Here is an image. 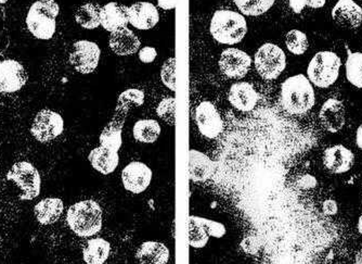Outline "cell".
Instances as JSON below:
<instances>
[{
  "label": "cell",
  "mask_w": 362,
  "mask_h": 264,
  "mask_svg": "<svg viewBox=\"0 0 362 264\" xmlns=\"http://www.w3.org/2000/svg\"><path fill=\"white\" fill-rule=\"evenodd\" d=\"M291 9L295 13H300L306 6L313 8V9H320L325 7L327 0H288Z\"/></svg>",
  "instance_id": "37"
},
{
  "label": "cell",
  "mask_w": 362,
  "mask_h": 264,
  "mask_svg": "<svg viewBox=\"0 0 362 264\" xmlns=\"http://www.w3.org/2000/svg\"><path fill=\"white\" fill-rule=\"evenodd\" d=\"M252 59L243 50L228 48L221 52L219 68L221 72L233 80H241L251 68Z\"/></svg>",
  "instance_id": "12"
},
{
  "label": "cell",
  "mask_w": 362,
  "mask_h": 264,
  "mask_svg": "<svg viewBox=\"0 0 362 264\" xmlns=\"http://www.w3.org/2000/svg\"><path fill=\"white\" fill-rule=\"evenodd\" d=\"M160 80L172 91H176V58H170L163 64Z\"/></svg>",
  "instance_id": "35"
},
{
  "label": "cell",
  "mask_w": 362,
  "mask_h": 264,
  "mask_svg": "<svg viewBox=\"0 0 362 264\" xmlns=\"http://www.w3.org/2000/svg\"><path fill=\"white\" fill-rule=\"evenodd\" d=\"M319 121L325 131L337 133L346 123V109L337 99H327L319 113Z\"/></svg>",
  "instance_id": "14"
},
{
  "label": "cell",
  "mask_w": 362,
  "mask_h": 264,
  "mask_svg": "<svg viewBox=\"0 0 362 264\" xmlns=\"http://www.w3.org/2000/svg\"><path fill=\"white\" fill-rule=\"evenodd\" d=\"M209 241V235L202 223L199 220V217H189V245L195 249L204 248Z\"/></svg>",
  "instance_id": "31"
},
{
  "label": "cell",
  "mask_w": 362,
  "mask_h": 264,
  "mask_svg": "<svg viewBox=\"0 0 362 264\" xmlns=\"http://www.w3.org/2000/svg\"><path fill=\"white\" fill-rule=\"evenodd\" d=\"M144 103V93L140 89L129 88L122 93L117 99V109H122L129 113L130 108L141 107Z\"/></svg>",
  "instance_id": "33"
},
{
  "label": "cell",
  "mask_w": 362,
  "mask_h": 264,
  "mask_svg": "<svg viewBox=\"0 0 362 264\" xmlns=\"http://www.w3.org/2000/svg\"><path fill=\"white\" fill-rule=\"evenodd\" d=\"M332 18L343 28H359L362 23V8L354 0H339L332 10Z\"/></svg>",
  "instance_id": "19"
},
{
  "label": "cell",
  "mask_w": 362,
  "mask_h": 264,
  "mask_svg": "<svg viewBox=\"0 0 362 264\" xmlns=\"http://www.w3.org/2000/svg\"><path fill=\"white\" fill-rule=\"evenodd\" d=\"M355 156L351 150L343 145L327 148L323 154V164L333 174L346 173L353 168Z\"/></svg>",
  "instance_id": "16"
},
{
  "label": "cell",
  "mask_w": 362,
  "mask_h": 264,
  "mask_svg": "<svg viewBox=\"0 0 362 264\" xmlns=\"http://www.w3.org/2000/svg\"><path fill=\"white\" fill-rule=\"evenodd\" d=\"M63 211H64L63 201L54 197L42 199L34 207L36 219L42 225H52L58 222Z\"/></svg>",
  "instance_id": "25"
},
{
  "label": "cell",
  "mask_w": 362,
  "mask_h": 264,
  "mask_svg": "<svg viewBox=\"0 0 362 264\" xmlns=\"http://www.w3.org/2000/svg\"><path fill=\"white\" fill-rule=\"evenodd\" d=\"M101 26L110 33L127 28L128 7L117 3H109L101 8Z\"/></svg>",
  "instance_id": "20"
},
{
  "label": "cell",
  "mask_w": 362,
  "mask_h": 264,
  "mask_svg": "<svg viewBox=\"0 0 362 264\" xmlns=\"http://www.w3.org/2000/svg\"><path fill=\"white\" fill-rule=\"evenodd\" d=\"M89 162L91 166L99 173L109 176L117 170L119 163V151L99 146L89 152Z\"/></svg>",
  "instance_id": "23"
},
{
  "label": "cell",
  "mask_w": 362,
  "mask_h": 264,
  "mask_svg": "<svg viewBox=\"0 0 362 264\" xmlns=\"http://www.w3.org/2000/svg\"><path fill=\"white\" fill-rule=\"evenodd\" d=\"M109 45L114 54L125 57L132 56V54L139 52L141 42L137 35L134 34L133 30L125 28L111 33Z\"/></svg>",
  "instance_id": "22"
},
{
  "label": "cell",
  "mask_w": 362,
  "mask_h": 264,
  "mask_svg": "<svg viewBox=\"0 0 362 264\" xmlns=\"http://www.w3.org/2000/svg\"><path fill=\"white\" fill-rule=\"evenodd\" d=\"M358 231H359L360 234H362V214L360 215L359 219H358Z\"/></svg>",
  "instance_id": "44"
},
{
  "label": "cell",
  "mask_w": 362,
  "mask_h": 264,
  "mask_svg": "<svg viewBox=\"0 0 362 264\" xmlns=\"http://www.w3.org/2000/svg\"><path fill=\"white\" fill-rule=\"evenodd\" d=\"M66 223L77 236H95L103 229V209L95 200L78 201L69 208Z\"/></svg>",
  "instance_id": "2"
},
{
  "label": "cell",
  "mask_w": 362,
  "mask_h": 264,
  "mask_svg": "<svg viewBox=\"0 0 362 264\" xmlns=\"http://www.w3.org/2000/svg\"><path fill=\"white\" fill-rule=\"evenodd\" d=\"M356 143H357L358 148L362 150V124L358 127L357 133H356Z\"/></svg>",
  "instance_id": "42"
},
{
  "label": "cell",
  "mask_w": 362,
  "mask_h": 264,
  "mask_svg": "<svg viewBox=\"0 0 362 264\" xmlns=\"http://www.w3.org/2000/svg\"><path fill=\"white\" fill-rule=\"evenodd\" d=\"M26 82L28 72L19 61L7 59L0 62V93H16Z\"/></svg>",
  "instance_id": "13"
},
{
  "label": "cell",
  "mask_w": 362,
  "mask_h": 264,
  "mask_svg": "<svg viewBox=\"0 0 362 264\" xmlns=\"http://www.w3.org/2000/svg\"><path fill=\"white\" fill-rule=\"evenodd\" d=\"M111 253V243L107 239L97 237L89 239L83 251V259L86 264H105Z\"/></svg>",
  "instance_id": "26"
},
{
  "label": "cell",
  "mask_w": 362,
  "mask_h": 264,
  "mask_svg": "<svg viewBox=\"0 0 362 264\" xmlns=\"http://www.w3.org/2000/svg\"><path fill=\"white\" fill-rule=\"evenodd\" d=\"M7 180L13 182L21 190L22 201L34 200L42 190V178L37 168L28 161L16 162L7 173Z\"/></svg>",
  "instance_id": "6"
},
{
  "label": "cell",
  "mask_w": 362,
  "mask_h": 264,
  "mask_svg": "<svg viewBox=\"0 0 362 264\" xmlns=\"http://www.w3.org/2000/svg\"><path fill=\"white\" fill-rule=\"evenodd\" d=\"M199 220H200L203 226L206 229L207 234H209V236L215 237V239H221V237L225 236V225L216 222V221L209 220V219H205V217H199Z\"/></svg>",
  "instance_id": "36"
},
{
  "label": "cell",
  "mask_w": 362,
  "mask_h": 264,
  "mask_svg": "<svg viewBox=\"0 0 362 264\" xmlns=\"http://www.w3.org/2000/svg\"><path fill=\"white\" fill-rule=\"evenodd\" d=\"M128 21L137 30H151L160 21V13L153 4L139 1L128 8Z\"/></svg>",
  "instance_id": "15"
},
{
  "label": "cell",
  "mask_w": 362,
  "mask_h": 264,
  "mask_svg": "<svg viewBox=\"0 0 362 264\" xmlns=\"http://www.w3.org/2000/svg\"><path fill=\"white\" fill-rule=\"evenodd\" d=\"M170 256L168 246L153 241L142 243L136 253L140 264H168Z\"/></svg>",
  "instance_id": "24"
},
{
  "label": "cell",
  "mask_w": 362,
  "mask_h": 264,
  "mask_svg": "<svg viewBox=\"0 0 362 264\" xmlns=\"http://www.w3.org/2000/svg\"><path fill=\"white\" fill-rule=\"evenodd\" d=\"M59 13L60 7L54 0L35 1L30 6L25 19L30 33L38 40H52L56 33Z\"/></svg>",
  "instance_id": "4"
},
{
  "label": "cell",
  "mask_w": 362,
  "mask_h": 264,
  "mask_svg": "<svg viewBox=\"0 0 362 264\" xmlns=\"http://www.w3.org/2000/svg\"><path fill=\"white\" fill-rule=\"evenodd\" d=\"M280 103L291 115H306L316 103L314 87L303 74L288 77L281 85Z\"/></svg>",
  "instance_id": "1"
},
{
  "label": "cell",
  "mask_w": 362,
  "mask_h": 264,
  "mask_svg": "<svg viewBox=\"0 0 362 264\" xmlns=\"http://www.w3.org/2000/svg\"><path fill=\"white\" fill-rule=\"evenodd\" d=\"M286 45L288 52L296 56L304 54L308 50V40L306 34L300 30H292L286 34Z\"/></svg>",
  "instance_id": "32"
},
{
  "label": "cell",
  "mask_w": 362,
  "mask_h": 264,
  "mask_svg": "<svg viewBox=\"0 0 362 264\" xmlns=\"http://www.w3.org/2000/svg\"><path fill=\"white\" fill-rule=\"evenodd\" d=\"M101 7L97 4L87 3L81 5L75 13V21L86 30H95L101 25Z\"/></svg>",
  "instance_id": "28"
},
{
  "label": "cell",
  "mask_w": 362,
  "mask_h": 264,
  "mask_svg": "<svg viewBox=\"0 0 362 264\" xmlns=\"http://www.w3.org/2000/svg\"><path fill=\"white\" fill-rule=\"evenodd\" d=\"M347 50L346 77L349 82L357 88H362V52H353Z\"/></svg>",
  "instance_id": "29"
},
{
  "label": "cell",
  "mask_w": 362,
  "mask_h": 264,
  "mask_svg": "<svg viewBox=\"0 0 362 264\" xmlns=\"http://www.w3.org/2000/svg\"><path fill=\"white\" fill-rule=\"evenodd\" d=\"M177 0H158V7L163 10H174L176 8Z\"/></svg>",
  "instance_id": "41"
},
{
  "label": "cell",
  "mask_w": 362,
  "mask_h": 264,
  "mask_svg": "<svg viewBox=\"0 0 362 264\" xmlns=\"http://www.w3.org/2000/svg\"><path fill=\"white\" fill-rule=\"evenodd\" d=\"M195 123L200 133L207 139H216L223 131L221 113L211 101H202L195 108Z\"/></svg>",
  "instance_id": "10"
},
{
  "label": "cell",
  "mask_w": 362,
  "mask_h": 264,
  "mask_svg": "<svg viewBox=\"0 0 362 264\" xmlns=\"http://www.w3.org/2000/svg\"><path fill=\"white\" fill-rule=\"evenodd\" d=\"M230 105L241 113H251L258 103V94L253 85L247 82L235 83L228 95Z\"/></svg>",
  "instance_id": "17"
},
{
  "label": "cell",
  "mask_w": 362,
  "mask_h": 264,
  "mask_svg": "<svg viewBox=\"0 0 362 264\" xmlns=\"http://www.w3.org/2000/svg\"><path fill=\"white\" fill-rule=\"evenodd\" d=\"M138 54H139L140 61L144 64H152L158 57V52L156 48L146 46V47L141 48Z\"/></svg>",
  "instance_id": "39"
},
{
  "label": "cell",
  "mask_w": 362,
  "mask_h": 264,
  "mask_svg": "<svg viewBox=\"0 0 362 264\" xmlns=\"http://www.w3.org/2000/svg\"><path fill=\"white\" fill-rule=\"evenodd\" d=\"M356 264H362V248L358 251L357 255H356Z\"/></svg>",
  "instance_id": "43"
},
{
  "label": "cell",
  "mask_w": 362,
  "mask_h": 264,
  "mask_svg": "<svg viewBox=\"0 0 362 264\" xmlns=\"http://www.w3.org/2000/svg\"><path fill=\"white\" fill-rule=\"evenodd\" d=\"M8 0H0V5H3V4L7 3Z\"/></svg>",
  "instance_id": "45"
},
{
  "label": "cell",
  "mask_w": 362,
  "mask_h": 264,
  "mask_svg": "<svg viewBox=\"0 0 362 264\" xmlns=\"http://www.w3.org/2000/svg\"><path fill=\"white\" fill-rule=\"evenodd\" d=\"M156 115L170 127L176 123V99L168 97L163 99L156 108Z\"/></svg>",
  "instance_id": "34"
},
{
  "label": "cell",
  "mask_w": 362,
  "mask_h": 264,
  "mask_svg": "<svg viewBox=\"0 0 362 264\" xmlns=\"http://www.w3.org/2000/svg\"><path fill=\"white\" fill-rule=\"evenodd\" d=\"M244 16L259 17L274 5L276 0H233Z\"/></svg>",
  "instance_id": "30"
},
{
  "label": "cell",
  "mask_w": 362,
  "mask_h": 264,
  "mask_svg": "<svg viewBox=\"0 0 362 264\" xmlns=\"http://www.w3.org/2000/svg\"><path fill=\"white\" fill-rule=\"evenodd\" d=\"M254 64L264 80L274 81L286 70V56L276 45L266 42L256 52Z\"/></svg>",
  "instance_id": "7"
},
{
  "label": "cell",
  "mask_w": 362,
  "mask_h": 264,
  "mask_svg": "<svg viewBox=\"0 0 362 264\" xmlns=\"http://www.w3.org/2000/svg\"><path fill=\"white\" fill-rule=\"evenodd\" d=\"M211 34L219 44H239L247 33V23L243 14L233 10H217L211 21Z\"/></svg>",
  "instance_id": "3"
},
{
  "label": "cell",
  "mask_w": 362,
  "mask_h": 264,
  "mask_svg": "<svg viewBox=\"0 0 362 264\" xmlns=\"http://www.w3.org/2000/svg\"><path fill=\"white\" fill-rule=\"evenodd\" d=\"M323 213L327 215H335L339 211V207H337V201L329 199L323 202L322 206Z\"/></svg>",
  "instance_id": "40"
},
{
  "label": "cell",
  "mask_w": 362,
  "mask_h": 264,
  "mask_svg": "<svg viewBox=\"0 0 362 264\" xmlns=\"http://www.w3.org/2000/svg\"><path fill=\"white\" fill-rule=\"evenodd\" d=\"M215 168V163L207 154L195 149L189 151V178L192 182H206L213 176Z\"/></svg>",
  "instance_id": "21"
},
{
  "label": "cell",
  "mask_w": 362,
  "mask_h": 264,
  "mask_svg": "<svg viewBox=\"0 0 362 264\" xmlns=\"http://www.w3.org/2000/svg\"><path fill=\"white\" fill-rule=\"evenodd\" d=\"M240 246H241L242 251L247 255H256L260 249L259 241L251 235L242 239Z\"/></svg>",
  "instance_id": "38"
},
{
  "label": "cell",
  "mask_w": 362,
  "mask_h": 264,
  "mask_svg": "<svg viewBox=\"0 0 362 264\" xmlns=\"http://www.w3.org/2000/svg\"><path fill=\"white\" fill-rule=\"evenodd\" d=\"M100 48L90 40H78L71 50L69 61L81 74H90L98 68L100 61Z\"/></svg>",
  "instance_id": "9"
},
{
  "label": "cell",
  "mask_w": 362,
  "mask_h": 264,
  "mask_svg": "<svg viewBox=\"0 0 362 264\" xmlns=\"http://www.w3.org/2000/svg\"><path fill=\"white\" fill-rule=\"evenodd\" d=\"M160 123L153 119H142L136 122L134 125L133 134L136 141L142 144H153L160 137Z\"/></svg>",
  "instance_id": "27"
},
{
  "label": "cell",
  "mask_w": 362,
  "mask_h": 264,
  "mask_svg": "<svg viewBox=\"0 0 362 264\" xmlns=\"http://www.w3.org/2000/svg\"><path fill=\"white\" fill-rule=\"evenodd\" d=\"M341 66V58L335 52H318L309 62L308 80L319 88L332 86L339 79Z\"/></svg>",
  "instance_id": "5"
},
{
  "label": "cell",
  "mask_w": 362,
  "mask_h": 264,
  "mask_svg": "<svg viewBox=\"0 0 362 264\" xmlns=\"http://www.w3.org/2000/svg\"><path fill=\"white\" fill-rule=\"evenodd\" d=\"M152 170L144 162L133 161L122 171V183L124 188L132 194L146 192L151 184Z\"/></svg>",
  "instance_id": "11"
},
{
  "label": "cell",
  "mask_w": 362,
  "mask_h": 264,
  "mask_svg": "<svg viewBox=\"0 0 362 264\" xmlns=\"http://www.w3.org/2000/svg\"><path fill=\"white\" fill-rule=\"evenodd\" d=\"M64 131V121L58 113L44 109L34 117L30 134L40 143L54 141Z\"/></svg>",
  "instance_id": "8"
},
{
  "label": "cell",
  "mask_w": 362,
  "mask_h": 264,
  "mask_svg": "<svg viewBox=\"0 0 362 264\" xmlns=\"http://www.w3.org/2000/svg\"><path fill=\"white\" fill-rule=\"evenodd\" d=\"M128 111L117 109L114 113L111 121L107 124V127L101 132L99 142L100 146L109 148L114 151H119L121 149L122 144H123V129L125 124L126 117H127Z\"/></svg>",
  "instance_id": "18"
}]
</instances>
